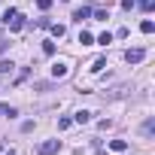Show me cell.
<instances>
[{"mask_svg":"<svg viewBox=\"0 0 155 155\" xmlns=\"http://www.w3.org/2000/svg\"><path fill=\"white\" fill-rule=\"evenodd\" d=\"M55 152H61V140H46L37 146V155H55Z\"/></svg>","mask_w":155,"mask_h":155,"instance_id":"cell-1","label":"cell"},{"mask_svg":"<svg viewBox=\"0 0 155 155\" xmlns=\"http://www.w3.org/2000/svg\"><path fill=\"white\" fill-rule=\"evenodd\" d=\"M143 58H146V49H128V52H125V61H128V64H140Z\"/></svg>","mask_w":155,"mask_h":155,"instance_id":"cell-2","label":"cell"},{"mask_svg":"<svg viewBox=\"0 0 155 155\" xmlns=\"http://www.w3.org/2000/svg\"><path fill=\"white\" fill-rule=\"evenodd\" d=\"M67 73H70V67H67L64 61H55V64H52V76H55V79H64Z\"/></svg>","mask_w":155,"mask_h":155,"instance_id":"cell-3","label":"cell"},{"mask_svg":"<svg viewBox=\"0 0 155 155\" xmlns=\"http://www.w3.org/2000/svg\"><path fill=\"white\" fill-rule=\"evenodd\" d=\"M88 15H91V6H79V9H73V21H79V25H82Z\"/></svg>","mask_w":155,"mask_h":155,"instance_id":"cell-4","label":"cell"},{"mask_svg":"<svg viewBox=\"0 0 155 155\" xmlns=\"http://www.w3.org/2000/svg\"><path fill=\"white\" fill-rule=\"evenodd\" d=\"M6 25H9V31H21V28H25V18H21V12H15V15H12Z\"/></svg>","mask_w":155,"mask_h":155,"instance_id":"cell-5","label":"cell"},{"mask_svg":"<svg viewBox=\"0 0 155 155\" xmlns=\"http://www.w3.org/2000/svg\"><path fill=\"white\" fill-rule=\"evenodd\" d=\"M155 134V119H146L143 122V137H152Z\"/></svg>","mask_w":155,"mask_h":155,"instance_id":"cell-6","label":"cell"},{"mask_svg":"<svg viewBox=\"0 0 155 155\" xmlns=\"http://www.w3.org/2000/svg\"><path fill=\"white\" fill-rule=\"evenodd\" d=\"M0 116H9V119H12V116H18V110L9 107V104H0Z\"/></svg>","mask_w":155,"mask_h":155,"instance_id":"cell-7","label":"cell"},{"mask_svg":"<svg viewBox=\"0 0 155 155\" xmlns=\"http://www.w3.org/2000/svg\"><path fill=\"white\" fill-rule=\"evenodd\" d=\"M88 119H91V113H88V110H79V113L73 116V122H79V125H85Z\"/></svg>","mask_w":155,"mask_h":155,"instance_id":"cell-8","label":"cell"},{"mask_svg":"<svg viewBox=\"0 0 155 155\" xmlns=\"http://www.w3.org/2000/svg\"><path fill=\"white\" fill-rule=\"evenodd\" d=\"M110 149H113V152H125V149H128V140H113Z\"/></svg>","mask_w":155,"mask_h":155,"instance_id":"cell-9","label":"cell"},{"mask_svg":"<svg viewBox=\"0 0 155 155\" xmlns=\"http://www.w3.org/2000/svg\"><path fill=\"white\" fill-rule=\"evenodd\" d=\"M79 43H82V46H91V43H94V37H91L88 31H82V34H79Z\"/></svg>","mask_w":155,"mask_h":155,"instance_id":"cell-10","label":"cell"},{"mask_svg":"<svg viewBox=\"0 0 155 155\" xmlns=\"http://www.w3.org/2000/svg\"><path fill=\"white\" fill-rule=\"evenodd\" d=\"M110 43H113V34H110V31H107V34H101V37H97V46H110Z\"/></svg>","mask_w":155,"mask_h":155,"instance_id":"cell-11","label":"cell"},{"mask_svg":"<svg viewBox=\"0 0 155 155\" xmlns=\"http://www.w3.org/2000/svg\"><path fill=\"white\" fill-rule=\"evenodd\" d=\"M104 67H107V58H97V61H94V64H91V70H94V73H101V70H104Z\"/></svg>","mask_w":155,"mask_h":155,"instance_id":"cell-12","label":"cell"},{"mask_svg":"<svg viewBox=\"0 0 155 155\" xmlns=\"http://www.w3.org/2000/svg\"><path fill=\"white\" fill-rule=\"evenodd\" d=\"M140 31H143V34H152V31H155V25H152V21H149V18H146V21H143V25H140Z\"/></svg>","mask_w":155,"mask_h":155,"instance_id":"cell-13","label":"cell"},{"mask_svg":"<svg viewBox=\"0 0 155 155\" xmlns=\"http://www.w3.org/2000/svg\"><path fill=\"white\" fill-rule=\"evenodd\" d=\"M70 125H73V119H58V131H67Z\"/></svg>","mask_w":155,"mask_h":155,"instance_id":"cell-14","label":"cell"},{"mask_svg":"<svg viewBox=\"0 0 155 155\" xmlns=\"http://www.w3.org/2000/svg\"><path fill=\"white\" fill-rule=\"evenodd\" d=\"M9 70H12V61H0V76L9 73Z\"/></svg>","mask_w":155,"mask_h":155,"instance_id":"cell-15","label":"cell"},{"mask_svg":"<svg viewBox=\"0 0 155 155\" xmlns=\"http://www.w3.org/2000/svg\"><path fill=\"white\" fill-rule=\"evenodd\" d=\"M49 28H52V34H55V37H64V25H49Z\"/></svg>","mask_w":155,"mask_h":155,"instance_id":"cell-16","label":"cell"},{"mask_svg":"<svg viewBox=\"0 0 155 155\" xmlns=\"http://www.w3.org/2000/svg\"><path fill=\"white\" fill-rule=\"evenodd\" d=\"M43 52L46 55H55V43H43Z\"/></svg>","mask_w":155,"mask_h":155,"instance_id":"cell-17","label":"cell"},{"mask_svg":"<svg viewBox=\"0 0 155 155\" xmlns=\"http://www.w3.org/2000/svg\"><path fill=\"white\" fill-rule=\"evenodd\" d=\"M37 6H40V9H43V12H46V9H49V6H52V0H37Z\"/></svg>","mask_w":155,"mask_h":155,"instance_id":"cell-18","label":"cell"},{"mask_svg":"<svg viewBox=\"0 0 155 155\" xmlns=\"http://www.w3.org/2000/svg\"><path fill=\"white\" fill-rule=\"evenodd\" d=\"M134 3H140L143 9H152V0H134Z\"/></svg>","mask_w":155,"mask_h":155,"instance_id":"cell-19","label":"cell"},{"mask_svg":"<svg viewBox=\"0 0 155 155\" xmlns=\"http://www.w3.org/2000/svg\"><path fill=\"white\" fill-rule=\"evenodd\" d=\"M3 155H15V152H12V149H9V152H3Z\"/></svg>","mask_w":155,"mask_h":155,"instance_id":"cell-20","label":"cell"}]
</instances>
